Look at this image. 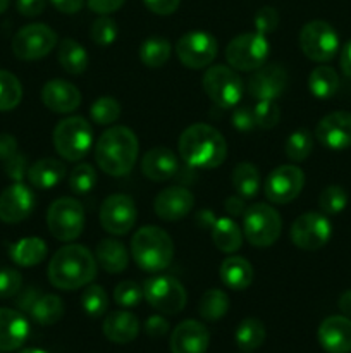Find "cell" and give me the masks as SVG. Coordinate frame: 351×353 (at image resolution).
<instances>
[{
    "instance_id": "obj_1",
    "label": "cell",
    "mask_w": 351,
    "mask_h": 353,
    "mask_svg": "<svg viewBox=\"0 0 351 353\" xmlns=\"http://www.w3.org/2000/svg\"><path fill=\"white\" fill-rule=\"evenodd\" d=\"M179 155L195 169H215L227 157L226 138L209 124H193L179 137Z\"/></svg>"
},
{
    "instance_id": "obj_2",
    "label": "cell",
    "mask_w": 351,
    "mask_h": 353,
    "mask_svg": "<svg viewBox=\"0 0 351 353\" xmlns=\"http://www.w3.org/2000/svg\"><path fill=\"white\" fill-rule=\"evenodd\" d=\"M96 276V259L81 245H65L48 264V281L58 290L72 292L88 286Z\"/></svg>"
},
{
    "instance_id": "obj_3",
    "label": "cell",
    "mask_w": 351,
    "mask_h": 353,
    "mask_svg": "<svg viewBox=\"0 0 351 353\" xmlns=\"http://www.w3.org/2000/svg\"><path fill=\"white\" fill-rule=\"evenodd\" d=\"M140 143L126 126H112L98 138L95 147V161L109 176H126L133 171L138 159Z\"/></svg>"
},
{
    "instance_id": "obj_4",
    "label": "cell",
    "mask_w": 351,
    "mask_h": 353,
    "mask_svg": "<svg viewBox=\"0 0 351 353\" xmlns=\"http://www.w3.org/2000/svg\"><path fill=\"white\" fill-rule=\"evenodd\" d=\"M131 254L140 269L147 272H160L167 269L174 259V243L162 228L145 226L134 233L131 240Z\"/></svg>"
},
{
    "instance_id": "obj_5",
    "label": "cell",
    "mask_w": 351,
    "mask_h": 353,
    "mask_svg": "<svg viewBox=\"0 0 351 353\" xmlns=\"http://www.w3.org/2000/svg\"><path fill=\"white\" fill-rule=\"evenodd\" d=\"M54 147L64 161L78 162L89 152L93 145L92 124L81 116L62 119L54 130Z\"/></svg>"
},
{
    "instance_id": "obj_6",
    "label": "cell",
    "mask_w": 351,
    "mask_h": 353,
    "mask_svg": "<svg viewBox=\"0 0 351 353\" xmlns=\"http://www.w3.org/2000/svg\"><path fill=\"white\" fill-rule=\"evenodd\" d=\"M282 219L268 203H253L243 214V234L253 247L267 248L279 240Z\"/></svg>"
},
{
    "instance_id": "obj_7",
    "label": "cell",
    "mask_w": 351,
    "mask_h": 353,
    "mask_svg": "<svg viewBox=\"0 0 351 353\" xmlns=\"http://www.w3.org/2000/svg\"><path fill=\"white\" fill-rule=\"evenodd\" d=\"M270 45L265 34L243 33L229 41L226 47V61L233 69L244 72H253L265 64Z\"/></svg>"
},
{
    "instance_id": "obj_8",
    "label": "cell",
    "mask_w": 351,
    "mask_h": 353,
    "mask_svg": "<svg viewBox=\"0 0 351 353\" xmlns=\"http://www.w3.org/2000/svg\"><path fill=\"white\" fill-rule=\"evenodd\" d=\"M47 226L55 240H76L85 230V209L71 196L57 199L47 210Z\"/></svg>"
},
{
    "instance_id": "obj_9",
    "label": "cell",
    "mask_w": 351,
    "mask_h": 353,
    "mask_svg": "<svg viewBox=\"0 0 351 353\" xmlns=\"http://www.w3.org/2000/svg\"><path fill=\"white\" fill-rule=\"evenodd\" d=\"M203 90L206 97L220 109L236 107L243 99V81L233 68L212 65L203 76Z\"/></svg>"
},
{
    "instance_id": "obj_10",
    "label": "cell",
    "mask_w": 351,
    "mask_h": 353,
    "mask_svg": "<svg viewBox=\"0 0 351 353\" xmlns=\"http://www.w3.org/2000/svg\"><path fill=\"white\" fill-rule=\"evenodd\" d=\"M299 48L310 61L327 62L339 50V37L327 21H310L299 31Z\"/></svg>"
},
{
    "instance_id": "obj_11",
    "label": "cell",
    "mask_w": 351,
    "mask_h": 353,
    "mask_svg": "<svg viewBox=\"0 0 351 353\" xmlns=\"http://www.w3.org/2000/svg\"><path fill=\"white\" fill-rule=\"evenodd\" d=\"M143 295L147 302L157 312L176 316L186 305V290L181 283L172 276H153L143 285Z\"/></svg>"
},
{
    "instance_id": "obj_12",
    "label": "cell",
    "mask_w": 351,
    "mask_h": 353,
    "mask_svg": "<svg viewBox=\"0 0 351 353\" xmlns=\"http://www.w3.org/2000/svg\"><path fill=\"white\" fill-rule=\"evenodd\" d=\"M55 45H57V33L41 23L21 28L12 38V52L21 61H38L47 57Z\"/></svg>"
},
{
    "instance_id": "obj_13",
    "label": "cell",
    "mask_w": 351,
    "mask_h": 353,
    "mask_svg": "<svg viewBox=\"0 0 351 353\" xmlns=\"http://www.w3.org/2000/svg\"><path fill=\"white\" fill-rule=\"evenodd\" d=\"M291 241L299 250L315 252L326 247L332 234V224L326 214L305 212L291 224Z\"/></svg>"
},
{
    "instance_id": "obj_14",
    "label": "cell",
    "mask_w": 351,
    "mask_h": 353,
    "mask_svg": "<svg viewBox=\"0 0 351 353\" xmlns=\"http://www.w3.org/2000/svg\"><path fill=\"white\" fill-rule=\"evenodd\" d=\"M217 50L219 43L206 31H189L176 43V54L181 64L188 69L209 68L217 57Z\"/></svg>"
},
{
    "instance_id": "obj_15",
    "label": "cell",
    "mask_w": 351,
    "mask_h": 353,
    "mask_svg": "<svg viewBox=\"0 0 351 353\" xmlns=\"http://www.w3.org/2000/svg\"><path fill=\"white\" fill-rule=\"evenodd\" d=\"M138 210L134 205V200L124 193L107 196L105 202L100 209V223L102 228L110 234H127L136 224Z\"/></svg>"
},
{
    "instance_id": "obj_16",
    "label": "cell",
    "mask_w": 351,
    "mask_h": 353,
    "mask_svg": "<svg viewBox=\"0 0 351 353\" xmlns=\"http://www.w3.org/2000/svg\"><path fill=\"white\" fill-rule=\"evenodd\" d=\"M305 186V174L298 165L286 164L275 168L265 181V196L268 202L284 205L292 202Z\"/></svg>"
},
{
    "instance_id": "obj_17",
    "label": "cell",
    "mask_w": 351,
    "mask_h": 353,
    "mask_svg": "<svg viewBox=\"0 0 351 353\" xmlns=\"http://www.w3.org/2000/svg\"><path fill=\"white\" fill-rule=\"evenodd\" d=\"M315 138L329 150H346L351 147V112L337 110L327 114L315 128Z\"/></svg>"
},
{
    "instance_id": "obj_18",
    "label": "cell",
    "mask_w": 351,
    "mask_h": 353,
    "mask_svg": "<svg viewBox=\"0 0 351 353\" xmlns=\"http://www.w3.org/2000/svg\"><path fill=\"white\" fill-rule=\"evenodd\" d=\"M34 209V193L23 183H14L0 193V221L17 224L26 221Z\"/></svg>"
},
{
    "instance_id": "obj_19",
    "label": "cell",
    "mask_w": 351,
    "mask_h": 353,
    "mask_svg": "<svg viewBox=\"0 0 351 353\" xmlns=\"http://www.w3.org/2000/svg\"><path fill=\"white\" fill-rule=\"evenodd\" d=\"M288 86V72L277 64H267L253 71L248 79V93L257 100H275Z\"/></svg>"
},
{
    "instance_id": "obj_20",
    "label": "cell",
    "mask_w": 351,
    "mask_h": 353,
    "mask_svg": "<svg viewBox=\"0 0 351 353\" xmlns=\"http://www.w3.org/2000/svg\"><path fill=\"white\" fill-rule=\"evenodd\" d=\"M195 205V195L182 186H171L165 188L155 196L153 210L162 221H181L189 214Z\"/></svg>"
},
{
    "instance_id": "obj_21",
    "label": "cell",
    "mask_w": 351,
    "mask_h": 353,
    "mask_svg": "<svg viewBox=\"0 0 351 353\" xmlns=\"http://www.w3.org/2000/svg\"><path fill=\"white\" fill-rule=\"evenodd\" d=\"M41 102L55 114H71L81 105V92L65 79H50L41 88Z\"/></svg>"
},
{
    "instance_id": "obj_22",
    "label": "cell",
    "mask_w": 351,
    "mask_h": 353,
    "mask_svg": "<svg viewBox=\"0 0 351 353\" xmlns=\"http://www.w3.org/2000/svg\"><path fill=\"white\" fill-rule=\"evenodd\" d=\"M210 343L209 330L198 321H182L171 334L172 353H205Z\"/></svg>"
},
{
    "instance_id": "obj_23",
    "label": "cell",
    "mask_w": 351,
    "mask_h": 353,
    "mask_svg": "<svg viewBox=\"0 0 351 353\" xmlns=\"http://www.w3.org/2000/svg\"><path fill=\"white\" fill-rule=\"evenodd\" d=\"M319 343L327 353L351 352V319L346 316H330L319 326Z\"/></svg>"
},
{
    "instance_id": "obj_24",
    "label": "cell",
    "mask_w": 351,
    "mask_h": 353,
    "mask_svg": "<svg viewBox=\"0 0 351 353\" xmlns=\"http://www.w3.org/2000/svg\"><path fill=\"white\" fill-rule=\"evenodd\" d=\"M179 171V162L174 152L167 147H155L143 155L141 172L155 183L169 181Z\"/></svg>"
},
{
    "instance_id": "obj_25",
    "label": "cell",
    "mask_w": 351,
    "mask_h": 353,
    "mask_svg": "<svg viewBox=\"0 0 351 353\" xmlns=\"http://www.w3.org/2000/svg\"><path fill=\"white\" fill-rule=\"evenodd\" d=\"M30 323L21 312L0 307V352H14L24 345Z\"/></svg>"
},
{
    "instance_id": "obj_26",
    "label": "cell",
    "mask_w": 351,
    "mask_h": 353,
    "mask_svg": "<svg viewBox=\"0 0 351 353\" xmlns=\"http://www.w3.org/2000/svg\"><path fill=\"white\" fill-rule=\"evenodd\" d=\"M102 331L107 340H110L112 343L126 345L131 343L140 333V321L134 314L127 312V310H119V312H112L105 317Z\"/></svg>"
},
{
    "instance_id": "obj_27",
    "label": "cell",
    "mask_w": 351,
    "mask_h": 353,
    "mask_svg": "<svg viewBox=\"0 0 351 353\" xmlns=\"http://www.w3.org/2000/svg\"><path fill=\"white\" fill-rule=\"evenodd\" d=\"M64 178L65 165L57 159H41L28 169V179H30L31 186L36 190L55 188Z\"/></svg>"
},
{
    "instance_id": "obj_28",
    "label": "cell",
    "mask_w": 351,
    "mask_h": 353,
    "mask_svg": "<svg viewBox=\"0 0 351 353\" xmlns=\"http://www.w3.org/2000/svg\"><path fill=\"white\" fill-rule=\"evenodd\" d=\"M210 231H212L213 245L224 254H234L243 245V231L231 217H219V219L215 217Z\"/></svg>"
},
{
    "instance_id": "obj_29",
    "label": "cell",
    "mask_w": 351,
    "mask_h": 353,
    "mask_svg": "<svg viewBox=\"0 0 351 353\" xmlns=\"http://www.w3.org/2000/svg\"><path fill=\"white\" fill-rule=\"evenodd\" d=\"M95 259L102 265L103 271L110 274H119L126 271L129 264V254L126 247L117 240H102L96 245Z\"/></svg>"
},
{
    "instance_id": "obj_30",
    "label": "cell",
    "mask_w": 351,
    "mask_h": 353,
    "mask_svg": "<svg viewBox=\"0 0 351 353\" xmlns=\"http://www.w3.org/2000/svg\"><path fill=\"white\" fill-rule=\"evenodd\" d=\"M220 279L227 288L241 292L253 281V268L244 257H229L220 265Z\"/></svg>"
},
{
    "instance_id": "obj_31",
    "label": "cell",
    "mask_w": 351,
    "mask_h": 353,
    "mask_svg": "<svg viewBox=\"0 0 351 353\" xmlns=\"http://www.w3.org/2000/svg\"><path fill=\"white\" fill-rule=\"evenodd\" d=\"M9 252L14 264L21 265V268H33V265H38L40 262H43V259L47 257L48 248L47 243L41 238L28 236L16 241L10 247Z\"/></svg>"
},
{
    "instance_id": "obj_32",
    "label": "cell",
    "mask_w": 351,
    "mask_h": 353,
    "mask_svg": "<svg viewBox=\"0 0 351 353\" xmlns=\"http://www.w3.org/2000/svg\"><path fill=\"white\" fill-rule=\"evenodd\" d=\"M57 59L61 68L72 76L83 74L86 71V68H88L89 62L86 48L76 40H72V38H64L58 43Z\"/></svg>"
},
{
    "instance_id": "obj_33",
    "label": "cell",
    "mask_w": 351,
    "mask_h": 353,
    "mask_svg": "<svg viewBox=\"0 0 351 353\" xmlns=\"http://www.w3.org/2000/svg\"><path fill=\"white\" fill-rule=\"evenodd\" d=\"M231 181L241 199H253L260 190V171L251 162H240L234 168Z\"/></svg>"
},
{
    "instance_id": "obj_34",
    "label": "cell",
    "mask_w": 351,
    "mask_h": 353,
    "mask_svg": "<svg viewBox=\"0 0 351 353\" xmlns=\"http://www.w3.org/2000/svg\"><path fill=\"white\" fill-rule=\"evenodd\" d=\"M308 90L317 99H332L339 90V76L329 65H319L310 72Z\"/></svg>"
},
{
    "instance_id": "obj_35",
    "label": "cell",
    "mask_w": 351,
    "mask_h": 353,
    "mask_svg": "<svg viewBox=\"0 0 351 353\" xmlns=\"http://www.w3.org/2000/svg\"><path fill=\"white\" fill-rule=\"evenodd\" d=\"M34 323L41 326L57 324L64 316V303L57 295H40L30 310Z\"/></svg>"
},
{
    "instance_id": "obj_36",
    "label": "cell",
    "mask_w": 351,
    "mask_h": 353,
    "mask_svg": "<svg viewBox=\"0 0 351 353\" xmlns=\"http://www.w3.org/2000/svg\"><path fill=\"white\" fill-rule=\"evenodd\" d=\"M265 326L262 321L255 319V317H248V319L241 321L237 326L236 334V345L243 352H253L264 345L265 341Z\"/></svg>"
},
{
    "instance_id": "obj_37",
    "label": "cell",
    "mask_w": 351,
    "mask_h": 353,
    "mask_svg": "<svg viewBox=\"0 0 351 353\" xmlns=\"http://www.w3.org/2000/svg\"><path fill=\"white\" fill-rule=\"evenodd\" d=\"M172 47L165 38L162 37H151L141 43L140 47V59L147 68L158 69L162 65L167 64L171 59Z\"/></svg>"
},
{
    "instance_id": "obj_38",
    "label": "cell",
    "mask_w": 351,
    "mask_h": 353,
    "mask_svg": "<svg viewBox=\"0 0 351 353\" xmlns=\"http://www.w3.org/2000/svg\"><path fill=\"white\" fill-rule=\"evenodd\" d=\"M229 307H231V302L227 293L219 288H212L209 290V292L203 293L202 300H200L198 312L205 321L215 323V321L222 319V317L226 316Z\"/></svg>"
},
{
    "instance_id": "obj_39",
    "label": "cell",
    "mask_w": 351,
    "mask_h": 353,
    "mask_svg": "<svg viewBox=\"0 0 351 353\" xmlns=\"http://www.w3.org/2000/svg\"><path fill=\"white\" fill-rule=\"evenodd\" d=\"M23 100V85L9 71L0 69V112L16 109Z\"/></svg>"
},
{
    "instance_id": "obj_40",
    "label": "cell",
    "mask_w": 351,
    "mask_h": 353,
    "mask_svg": "<svg viewBox=\"0 0 351 353\" xmlns=\"http://www.w3.org/2000/svg\"><path fill=\"white\" fill-rule=\"evenodd\" d=\"M313 137L308 130H296L288 137L284 143L286 157L292 162H301L312 154Z\"/></svg>"
},
{
    "instance_id": "obj_41",
    "label": "cell",
    "mask_w": 351,
    "mask_h": 353,
    "mask_svg": "<svg viewBox=\"0 0 351 353\" xmlns=\"http://www.w3.org/2000/svg\"><path fill=\"white\" fill-rule=\"evenodd\" d=\"M89 116L93 123L100 126H109L120 117V103L112 97H100L89 107Z\"/></svg>"
},
{
    "instance_id": "obj_42",
    "label": "cell",
    "mask_w": 351,
    "mask_h": 353,
    "mask_svg": "<svg viewBox=\"0 0 351 353\" xmlns=\"http://www.w3.org/2000/svg\"><path fill=\"white\" fill-rule=\"evenodd\" d=\"M81 307L89 317L103 316L109 309V296H107L105 290L98 285H89L83 292Z\"/></svg>"
},
{
    "instance_id": "obj_43",
    "label": "cell",
    "mask_w": 351,
    "mask_h": 353,
    "mask_svg": "<svg viewBox=\"0 0 351 353\" xmlns=\"http://www.w3.org/2000/svg\"><path fill=\"white\" fill-rule=\"evenodd\" d=\"M348 205V193L343 186L330 185L327 188L322 190L319 196V207L323 214H339L346 209Z\"/></svg>"
},
{
    "instance_id": "obj_44",
    "label": "cell",
    "mask_w": 351,
    "mask_h": 353,
    "mask_svg": "<svg viewBox=\"0 0 351 353\" xmlns=\"http://www.w3.org/2000/svg\"><path fill=\"white\" fill-rule=\"evenodd\" d=\"M96 185V172L93 165L78 164L69 174V188L76 195H85L92 192Z\"/></svg>"
},
{
    "instance_id": "obj_45",
    "label": "cell",
    "mask_w": 351,
    "mask_h": 353,
    "mask_svg": "<svg viewBox=\"0 0 351 353\" xmlns=\"http://www.w3.org/2000/svg\"><path fill=\"white\" fill-rule=\"evenodd\" d=\"M117 34H119L117 23L109 16H100L98 19L93 21L92 28H89V38L100 47L112 45L117 40Z\"/></svg>"
},
{
    "instance_id": "obj_46",
    "label": "cell",
    "mask_w": 351,
    "mask_h": 353,
    "mask_svg": "<svg viewBox=\"0 0 351 353\" xmlns=\"http://www.w3.org/2000/svg\"><path fill=\"white\" fill-rule=\"evenodd\" d=\"M255 123L262 130H270V128L277 126L279 119H281V109L275 103V100H258L257 105L253 107Z\"/></svg>"
},
{
    "instance_id": "obj_47",
    "label": "cell",
    "mask_w": 351,
    "mask_h": 353,
    "mask_svg": "<svg viewBox=\"0 0 351 353\" xmlns=\"http://www.w3.org/2000/svg\"><path fill=\"white\" fill-rule=\"evenodd\" d=\"M143 290L134 281H123L114 290V300H116V303L120 307H126V309L136 307L143 300Z\"/></svg>"
},
{
    "instance_id": "obj_48",
    "label": "cell",
    "mask_w": 351,
    "mask_h": 353,
    "mask_svg": "<svg viewBox=\"0 0 351 353\" xmlns=\"http://www.w3.org/2000/svg\"><path fill=\"white\" fill-rule=\"evenodd\" d=\"M255 31L260 34H268L277 30L279 26V12L270 6H265L255 14Z\"/></svg>"
},
{
    "instance_id": "obj_49",
    "label": "cell",
    "mask_w": 351,
    "mask_h": 353,
    "mask_svg": "<svg viewBox=\"0 0 351 353\" xmlns=\"http://www.w3.org/2000/svg\"><path fill=\"white\" fill-rule=\"evenodd\" d=\"M23 286V276L16 269H0V299L17 295Z\"/></svg>"
},
{
    "instance_id": "obj_50",
    "label": "cell",
    "mask_w": 351,
    "mask_h": 353,
    "mask_svg": "<svg viewBox=\"0 0 351 353\" xmlns=\"http://www.w3.org/2000/svg\"><path fill=\"white\" fill-rule=\"evenodd\" d=\"M233 126L237 131H251L257 123H255V114L253 109L248 105H241L237 109L233 110Z\"/></svg>"
},
{
    "instance_id": "obj_51",
    "label": "cell",
    "mask_w": 351,
    "mask_h": 353,
    "mask_svg": "<svg viewBox=\"0 0 351 353\" xmlns=\"http://www.w3.org/2000/svg\"><path fill=\"white\" fill-rule=\"evenodd\" d=\"M6 164V172L10 179H14V183L23 181L24 176H28V168H26V157L23 154L17 152L16 155L9 159V161L3 162Z\"/></svg>"
},
{
    "instance_id": "obj_52",
    "label": "cell",
    "mask_w": 351,
    "mask_h": 353,
    "mask_svg": "<svg viewBox=\"0 0 351 353\" xmlns=\"http://www.w3.org/2000/svg\"><path fill=\"white\" fill-rule=\"evenodd\" d=\"M148 10L157 16H171L179 9L181 0H143Z\"/></svg>"
},
{
    "instance_id": "obj_53",
    "label": "cell",
    "mask_w": 351,
    "mask_h": 353,
    "mask_svg": "<svg viewBox=\"0 0 351 353\" xmlns=\"http://www.w3.org/2000/svg\"><path fill=\"white\" fill-rule=\"evenodd\" d=\"M126 0H86L89 10L100 14V16H107V14H112L116 10H119L124 6Z\"/></svg>"
},
{
    "instance_id": "obj_54",
    "label": "cell",
    "mask_w": 351,
    "mask_h": 353,
    "mask_svg": "<svg viewBox=\"0 0 351 353\" xmlns=\"http://www.w3.org/2000/svg\"><path fill=\"white\" fill-rule=\"evenodd\" d=\"M145 331L148 336L162 338L169 333V323L162 316H151L145 323Z\"/></svg>"
},
{
    "instance_id": "obj_55",
    "label": "cell",
    "mask_w": 351,
    "mask_h": 353,
    "mask_svg": "<svg viewBox=\"0 0 351 353\" xmlns=\"http://www.w3.org/2000/svg\"><path fill=\"white\" fill-rule=\"evenodd\" d=\"M17 10L24 17H36L45 10L47 0H17Z\"/></svg>"
},
{
    "instance_id": "obj_56",
    "label": "cell",
    "mask_w": 351,
    "mask_h": 353,
    "mask_svg": "<svg viewBox=\"0 0 351 353\" xmlns=\"http://www.w3.org/2000/svg\"><path fill=\"white\" fill-rule=\"evenodd\" d=\"M17 154V140L9 133L0 134V161H9L12 155Z\"/></svg>"
},
{
    "instance_id": "obj_57",
    "label": "cell",
    "mask_w": 351,
    "mask_h": 353,
    "mask_svg": "<svg viewBox=\"0 0 351 353\" xmlns=\"http://www.w3.org/2000/svg\"><path fill=\"white\" fill-rule=\"evenodd\" d=\"M52 6L62 14H76L81 10L85 0H50Z\"/></svg>"
},
{
    "instance_id": "obj_58",
    "label": "cell",
    "mask_w": 351,
    "mask_h": 353,
    "mask_svg": "<svg viewBox=\"0 0 351 353\" xmlns=\"http://www.w3.org/2000/svg\"><path fill=\"white\" fill-rule=\"evenodd\" d=\"M40 295H41V293L38 292V290H34V288L26 290V292H24L23 295L19 296V300H16L17 307H19L21 310H26V312H30L31 307H33V303L36 302L38 296H40Z\"/></svg>"
},
{
    "instance_id": "obj_59",
    "label": "cell",
    "mask_w": 351,
    "mask_h": 353,
    "mask_svg": "<svg viewBox=\"0 0 351 353\" xmlns=\"http://www.w3.org/2000/svg\"><path fill=\"white\" fill-rule=\"evenodd\" d=\"M226 210L231 214V216H243L246 207H244V199L237 196H229L226 200Z\"/></svg>"
},
{
    "instance_id": "obj_60",
    "label": "cell",
    "mask_w": 351,
    "mask_h": 353,
    "mask_svg": "<svg viewBox=\"0 0 351 353\" xmlns=\"http://www.w3.org/2000/svg\"><path fill=\"white\" fill-rule=\"evenodd\" d=\"M341 69H343L344 76L351 78V40L348 41L341 52Z\"/></svg>"
},
{
    "instance_id": "obj_61",
    "label": "cell",
    "mask_w": 351,
    "mask_h": 353,
    "mask_svg": "<svg viewBox=\"0 0 351 353\" xmlns=\"http://www.w3.org/2000/svg\"><path fill=\"white\" fill-rule=\"evenodd\" d=\"M337 305H339L341 312L351 319V290H348V292H344L343 295L339 296V303H337Z\"/></svg>"
},
{
    "instance_id": "obj_62",
    "label": "cell",
    "mask_w": 351,
    "mask_h": 353,
    "mask_svg": "<svg viewBox=\"0 0 351 353\" xmlns=\"http://www.w3.org/2000/svg\"><path fill=\"white\" fill-rule=\"evenodd\" d=\"M19 353H47L45 350H40V348H24Z\"/></svg>"
},
{
    "instance_id": "obj_63",
    "label": "cell",
    "mask_w": 351,
    "mask_h": 353,
    "mask_svg": "<svg viewBox=\"0 0 351 353\" xmlns=\"http://www.w3.org/2000/svg\"><path fill=\"white\" fill-rule=\"evenodd\" d=\"M9 2L10 0H0V14L6 12L7 7H9Z\"/></svg>"
}]
</instances>
